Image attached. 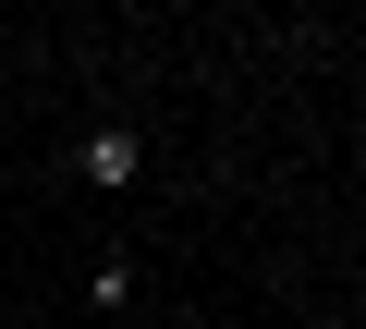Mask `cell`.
Instances as JSON below:
<instances>
[{"label":"cell","mask_w":366,"mask_h":329,"mask_svg":"<svg viewBox=\"0 0 366 329\" xmlns=\"http://www.w3.org/2000/svg\"><path fill=\"white\" fill-rule=\"evenodd\" d=\"M147 171V134L134 122H98V134H74V183H98V196H122Z\"/></svg>","instance_id":"obj_1"},{"label":"cell","mask_w":366,"mask_h":329,"mask_svg":"<svg viewBox=\"0 0 366 329\" xmlns=\"http://www.w3.org/2000/svg\"><path fill=\"white\" fill-rule=\"evenodd\" d=\"M86 305H98V317H134V256H98V268H86Z\"/></svg>","instance_id":"obj_2"},{"label":"cell","mask_w":366,"mask_h":329,"mask_svg":"<svg viewBox=\"0 0 366 329\" xmlns=\"http://www.w3.org/2000/svg\"><path fill=\"white\" fill-rule=\"evenodd\" d=\"M110 329H134V317H110Z\"/></svg>","instance_id":"obj_3"}]
</instances>
